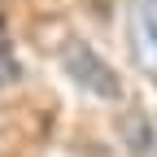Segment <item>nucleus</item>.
Segmentation results:
<instances>
[{
  "label": "nucleus",
  "mask_w": 157,
  "mask_h": 157,
  "mask_svg": "<svg viewBox=\"0 0 157 157\" xmlns=\"http://www.w3.org/2000/svg\"><path fill=\"white\" fill-rule=\"evenodd\" d=\"M61 61H66V74L83 92H92L96 101H122V78H118L83 39H70V44L61 48Z\"/></svg>",
  "instance_id": "f257e3e1"
},
{
  "label": "nucleus",
  "mask_w": 157,
  "mask_h": 157,
  "mask_svg": "<svg viewBox=\"0 0 157 157\" xmlns=\"http://www.w3.org/2000/svg\"><path fill=\"white\" fill-rule=\"evenodd\" d=\"M131 57L148 78H157V0L131 5Z\"/></svg>",
  "instance_id": "f03ea898"
},
{
  "label": "nucleus",
  "mask_w": 157,
  "mask_h": 157,
  "mask_svg": "<svg viewBox=\"0 0 157 157\" xmlns=\"http://www.w3.org/2000/svg\"><path fill=\"white\" fill-rule=\"evenodd\" d=\"M122 140L135 157H157V113L153 109H131L122 118Z\"/></svg>",
  "instance_id": "7ed1b4c3"
},
{
  "label": "nucleus",
  "mask_w": 157,
  "mask_h": 157,
  "mask_svg": "<svg viewBox=\"0 0 157 157\" xmlns=\"http://www.w3.org/2000/svg\"><path fill=\"white\" fill-rule=\"evenodd\" d=\"M9 78H17V57H13V48H9L5 22H0V83H9Z\"/></svg>",
  "instance_id": "20e7f679"
},
{
  "label": "nucleus",
  "mask_w": 157,
  "mask_h": 157,
  "mask_svg": "<svg viewBox=\"0 0 157 157\" xmlns=\"http://www.w3.org/2000/svg\"><path fill=\"white\" fill-rule=\"evenodd\" d=\"M87 5H92L96 13H109V0H87Z\"/></svg>",
  "instance_id": "39448f33"
}]
</instances>
